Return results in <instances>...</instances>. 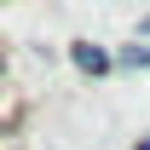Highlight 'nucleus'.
Wrapping results in <instances>:
<instances>
[{
    "mask_svg": "<svg viewBox=\"0 0 150 150\" xmlns=\"http://www.w3.org/2000/svg\"><path fill=\"white\" fill-rule=\"evenodd\" d=\"M144 35H150V18H144Z\"/></svg>",
    "mask_w": 150,
    "mask_h": 150,
    "instance_id": "obj_4",
    "label": "nucleus"
},
{
    "mask_svg": "<svg viewBox=\"0 0 150 150\" xmlns=\"http://www.w3.org/2000/svg\"><path fill=\"white\" fill-rule=\"evenodd\" d=\"M75 64H81V75H104L110 69V52L93 46V40H75Z\"/></svg>",
    "mask_w": 150,
    "mask_h": 150,
    "instance_id": "obj_1",
    "label": "nucleus"
},
{
    "mask_svg": "<svg viewBox=\"0 0 150 150\" xmlns=\"http://www.w3.org/2000/svg\"><path fill=\"white\" fill-rule=\"evenodd\" d=\"M121 69H150V46H127V52H115Z\"/></svg>",
    "mask_w": 150,
    "mask_h": 150,
    "instance_id": "obj_2",
    "label": "nucleus"
},
{
    "mask_svg": "<svg viewBox=\"0 0 150 150\" xmlns=\"http://www.w3.org/2000/svg\"><path fill=\"white\" fill-rule=\"evenodd\" d=\"M139 150H150V139H144V144H139Z\"/></svg>",
    "mask_w": 150,
    "mask_h": 150,
    "instance_id": "obj_3",
    "label": "nucleus"
}]
</instances>
